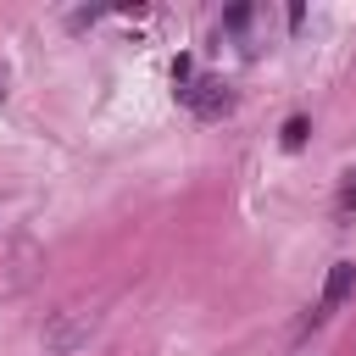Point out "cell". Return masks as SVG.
I'll return each mask as SVG.
<instances>
[{
  "mask_svg": "<svg viewBox=\"0 0 356 356\" xmlns=\"http://www.w3.org/2000/svg\"><path fill=\"white\" fill-rule=\"evenodd\" d=\"M0 95H6V78H0Z\"/></svg>",
  "mask_w": 356,
  "mask_h": 356,
  "instance_id": "5b68a950",
  "label": "cell"
},
{
  "mask_svg": "<svg viewBox=\"0 0 356 356\" xmlns=\"http://www.w3.org/2000/svg\"><path fill=\"white\" fill-rule=\"evenodd\" d=\"M178 100H184L195 117H222V111L234 106L228 83H222V78H211V72H189V78L178 83Z\"/></svg>",
  "mask_w": 356,
  "mask_h": 356,
  "instance_id": "6da1fadb",
  "label": "cell"
},
{
  "mask_svg": "<svg viewBox=\"0 0 356 356\" xmlns=\"http://www.w3.org/2000/svg\"><path fill=\"white\" fill-rule=\"evenodd\" d=\"M350 206H356V178H350V184H345V189H339V217H345V211H350Z\"/></svg>",
  "mask_w": 356,
  "mask_h": 356,
  "instance_id": "277c9868",
  "label": "cell"
},
{
  "mask_svg": "<svg viewBox=\"0 0 356 356\" xmlns=\"http://www.w3.org/2000/svg\"><path fill=\"white\" fill-rule=\"evenodd\" d=\"M350 289H356V261H334V267H328V284H323V295H317V312H312V323L334 317V312L350 300Z\"/></svg>",
  "mask_w": 356,
  "mask_h": 356,
  "instance_id": "7a4b0ae2",
  "label": "cell"
},
{
  "mask_svg": "<svg viewBox=\"0 0 356 356\" xmlns=\"http://www.w3.org/2000/svg\"><path fill=\"white\" fill-rule=\"evenodd\" d=\"M284 139H289V145H300V139H306V117H295V122L284 128Z\"/></svg>",
  "mask_w": 356,
  "mask_h": 356,
  "instance_id": "3957f363",
  "label": "cell"
}]
</instances>
